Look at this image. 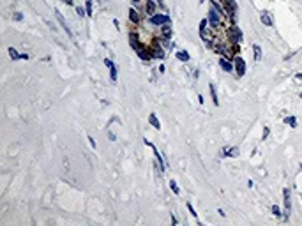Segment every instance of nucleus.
<instances>
[{
    "label": "nucleus",
    "mask_w": 302,
    "mask_h": 226,
    "mask_svg": "<svg viewBox=\"0 0 302 226\" xmlns=\"http://www.w3.org/2000/svg\"><path fill=\"white\" fill-rule=\"evenodd\" d=\"M187 210L191 212V215H194V217H196V212H194V209H193V205H191V203H187Z\"/></svg>",
    "instance_id": "27"
},
{
    "label": "nucleus",
    "mask_w": 302,
    "mask_h": 226,
    "mask_svg": "<svg viewBox=\"0 0 302 226\" xmlns=\"http://www.w3.org/2000/svg\"><path fill=\"white\" fill-rule=\"evenodd\" d=\"M207 20H209V23L212 25V27H217V25L221 23V14H219L217 11H216V9H212V7H210V11H209V18H207Z\"/></svg>",
    "instance_id": "5"
},
{
    "label": "nucleus",
    "mask_w": 302,
    "mask_h": 226,
    "mask_svg": "<svg viewBox=\"0 0 302 226\" xmlns=\"http://www.w3.org/2000/svg\"><path fill=\"white\" fill-rule=\"evenodd\" d=\"M147 12L150 16L156 14V0H147Z\"/></svg>",
    "instance_id": "16"
},
{
    "label": "nucleus",
    "mask_w": 302,
    "mask_h": 226,
    "mask_svg": "<svg viewBox=\"0 0 302 226\" xmlns=\"http://www.w3.org/2000/svg\"><path fill=\"white\" fill-rule=\"evenodd\" d=\"M148 122H150V126H154L156 129H161V124H159V120H157V117H156L154 113L148 117Z\"/></svg>",
    "instance_id": "17"
},
{
    "label": "nucleus",
    "mask_w": 302,
    "mask_h": 226,
    "mask_svg": "<svg viewBox=\"0 0 302 226\" xmlns=\"http://www.w3.org/2000/svg\"><path fill=\"white\" fill-rule=\"evenodd\" d=\"M210 7H212V9H216V11L219 12L221 16H223V14H225V9H223V7H221L219 4H217V2H216V0H210Z\"/></svg>",
    "instance_id": "18"
},
{
    "label": "nucleus",
    "mask_w": 302,
    "mask_h": 226,
    "mask_svg": "<svg viewBox=\"0 0 302 226\" xmlns=\"http://www.w3.org/2000/svg\"><path fill=\"white\" fill-rule=\"evenodd\" d=\"M110 78L113 80V81H117V67L115 66L110 67Z\"/></svg>",
    "instance_id": "24"
},
{
    "label": "nucleus",
    "mask_w": 302,
    "mask_h": 226,
    "mask_svg": "<svg viewBox=\"0 0 302 226\" xmlns=\"http://www.w3.org/2000/svg\"><path fill=\"white\" fill-rule=\"evenodd\" d=\"M85 7H87V16H90V14H92V2L87 0V2H85Z\"/></svg>",
    "instance_id": "25"
},
{
    "label": "nucleus",
    "mask_w": 302,
    "mask_h": 226,
    "mask_svg": "<svg viewBox=\"0 0 302 226\" xmlns=\"http://www.w3.org/2000/svg\"><path fill=\"white\" fill-rule=\"evenodd\" d=\"M150 23H154V25H165V23H170V16L168 14H152L150 16Z\"/></svg>",
    "instance_id": "3"
},
{
    "label": "nucleus",
    "mask_w": 302,
    "mask_h": 226,
    "mask_svg": "<svg viewBox=\"0 0 302 226\" xmlns=\"http://www.w3.org/2000/svg\"><path fill=\"white\" fill-rule=\"evenodd\" d=\"M9 55H11L12 60H18V58H21V55H20V53L14 50V48H9Z\"/></svg>",
    "instance_id": "22"
},
{
    "label": "nucleus",
    "mask_w": 302,
    "mask_h": 226,
    "mask_svg": "<svg viewBox=\"0 0 302 226\" xmlns=\"http://www.w3.org/2000/svg\"><path fill=\"white\" fill-rule=\"evenodd\" d=\"M285 122H286V124H288L290 127H297V118H295V117H286Z\"/></svg>",
    "instance_id": "21"
},
{
    "label": "nucleus",
    "mask_w": 302,
    "mask_h": 226,
    "mask_svg": "<svg viewBox=\"0 0 302 226\" xmlns=\"http://www.w3.org/2000/svg\"><path fill=\"white\" fill-rule=\"evenodd\" d=\"M138 2H142V0H132V4H138Z\"/></svg>",
    "instance_id": "34"
},
{
    "label": "nucleus",
    "mask_w": 302,
    "mask_h": 226,
    "mask_svg": "<svg viewBox=\"0 0 302 226\" xmlns=\"http://www.w3.org/2000/svg\"><path fill=\"white\" fill-rule=\"evenodd\" d=\"M129 20H131L134 25H138V23H140V20H142V18H140V14L136 12V9H129Z\"/></svg>",
    "instance_id": "11"
},
{
    "label": "nucleus",
    "mask_w": 302,
    "mask_h": 226,
    "mask_svg": "<svg viewBox=\"0 0 302 226\" xmlns=\"http://www.w3.org/2000/svg\"><path fill=\"white\" fill-rule=\"evenodd\" d=\"M76 12H78V14H80V16H85V14H87V12H85V9H83V7H78V9H76Z\"/></svg>",
    "instance_id": "29"
},
{
    "label": "nucleus",
    "mask_w": 302,
    "mask_h": 226,
    "mask_svg": "<svg viewBox=\"0 0 302 226\" xmlns=\"http://www.w3.org/2000/svg\"><path fill=\"white\" fill-rule=\"evenodd\" d=\"M202 2H203V0H202Z\"/></svg>",
    "instance_id": "35"
},
{
    "label": "nucleus",
    "mask_w": 302,
    "mask_h": 226,
    "mask_svg": "<svg viewBox=\"0 0 302 226\" xmlns=\"http://www.w3.org/2000/svg\"><path fill=\"white\" fill-rule=\"evenodd\" d=\"M221 154H226L228 157H233V155L237 154V149H223V152Z\"/></svg>",
    "instance_id": "23"
},
{
    "label": "nucleus",
    "mask_w": 302,
    "mask_h": 226,
    "mask_svg": "<svg viewBox=\"0 0 302 226\" xmlns=\"http://www.w3.org/2000/svg\"><path fill=\"white\" fill-rule=\"evenodd\" d=\"M64 2H66L67 6H72V0H64Z\"/></svg>",
    "instance_id": "33"
},
{
    "label": "nucleus",
    "mask_w": 302,
    "mask_h": 226,
    "mask_svg": "<svg viewBox=\"0 0 302 226\" xmlns=\"http://www.w3.org/2000/svg\"><path fill=\"white\" fill-rule=\"evenodd\" d=\"M210 95H212L214 104L217 106V104H219V99H217V90H216V85H214V83H210Z\"/></svg>",
    "instance_id": "15"
},
{
    "label": "nucleus",
    "mask_w": 302,
    "mask_h": 226,
    "mask_svg": "<svg viewBox=\"0 0 302 226\" xmlns=\"http://www.w3.org/2000/svg\"><path fill=\"white\" fill-rule=\"evenodd\" d=\"M14 20L21 21V20H23V14H21V12H16V14H14Z\"/></svg>",
    "instance_id": "30"
},
{
    "label": "nucleus",
    "mask_w": 302,
    "mask_h": 226,
    "mask_svg": "<svg viewBox=\"0 0 302 226\" xmlns=\"http://www.w3.org/2000/svg\"><path fill=\"white\" fill-rule=\"evenodd\" d=\"M136 53H138V57H140L142 60H150V58H152V51L147 50V48H140Z\"/></svg>",
    "instance_id": "8"
},
{
    "label": "nucleus",
    "mask_w": 302,
    "mask_h": 226,
    "mask_svg": "<svg viewBox=\"0 0 302 226\" xmlns=\"http://www.w3.org/2000/svg\"><path fill=\"white\" fill-rule=\"evenodd\" d=\"M272 212H274L276 215H281V210H279V207H277V205H274V207H272Z\"/></svg>",
    "instance_id": "28"
},
{
    "label": "nucleus",
    "mask_w": 302,
    "mask_h": 226,
    "mask_svg": "<svg viewBox=\"0 0 302 226\" xmlns=\"http://www.w3.org/2000/svg\"><path fill=\"white\" fill-rule=\"evenodd\" d=\"M219 66L223 67V71H226V72H231V71H233V66H231L230 62H226L225 58H221V60H219Z\"/></svg>",
    "instance_id": "14"
},
{
    "label": "nucleus",
    "mask_w": 302,
    "mask_h": 226,
    "mask_svg": "<svg viewBox=\"0 0 302 226\" xmlns=\"http://www.w3.org/2000/svg\"><path fill=\"white\" fill-rule=\"evenodd\" d=\"M235 72L239 76H244L246 74V62L240 57H235Z\"/></svg>",
    "instance_id": "6"
},
{
    "label": "nucleus",
    "mask_w": 302,
    "mask_h": 226,
    "mask_svg": "<svg viewBox=\"0 0 302 226\" xmlns=\"http://www.w3.org/2000/svg\"><path fill=\"white\" fill-rule=\"evenodd\" d=\"M55 16H57V20H58V23L62 25V28H66V32H67V35L72 39V32H71V28L67 27V23H66V20H64V16H62L60 12L58 11H55Z\"/></svg>",
    "instance_id": "7"
},
{
    "label": "nucleus",
    "mask_w": 302,
    "mask_h": 226,
    "mask_svg": "<svg viewBox=\"0 0 302 226\" xmlns=\"http://www.w3.org/2000/svg\"><path fill=\"white\" fill-rule=\"evenodd\" d=\"M129 41H131V46L134 48V50H140L142 46H140V39H138V34H134V32H131L129 34Z\"/></svg>",
    "instance_id": "9"
},
{
    "label": "nucleus",
    "mask_w": 302,
    "mask_h": 226,
    "mask_svg": "<svg viewBox=\"0 0 302 226\" xmlns=\"http://www.w3.org/2000/svg\"><path fill=\"white\" fill-rule=\"evenodd\" d=\"M260 20H262V23H263L265 27H272V18H270V14L267 11H263L260 14Z\"/></svg>",
    "instance_id": "10"
},
{
    "label": "nucleus",
    "mask_w": 302,
    "mask_h": 226,
    "mask_svg": "<svg viewBox=\"0 0 302 226\" xmlns=\"http://www.w3.org/2000/svg\"><path fill=\"white\" fill-rule=\"evenodd\" d=\"M161 34H163V37L165 39H170L171 37V28L168 23H165V25H161Z\"/></svg>",
    "instance_id": "12"
},
{
    "label": "nucleus",
    "mask_w": 302,
    "mask_h": 226,
    "mask_svg": "<svg viewBox=\"0 0 302 226\" xmlns=\"http://www.w3.org/2000/svg\"><path fill=\"white\" fill-rule=\"evenodd\" d=\"M88 141H90V145H92V149H95V141H94V138H88Z\"/></svg>",
    "instance_id": "32"
},
{
    "label": "nucleus",
    "mask_w": 302,
    "mask_h": 226,
    "mask_svg": "<svg viewBox=\"0 0 302 226\" xmlns=\"http://www.w3.org/2000/svg\"><path fill=\"white\" fill-rule=\"evenodd\" d=\"M170 187H171V191H173L175 194L180 193V191H179V187H177V182H175V180H171V182H170Z\"/></svg>",
    "instance_id": "26"
},
{
    "label": "nucleus",
    "mask_w": 302,
    "mask_h": 226,
    "mask_svg": "<svg viewBox=\"0 0 302 226\" xmlns=\"http://www.w3.org/2000/svg\"><path fill=\"white\" fill-rule=\"evenodd\" d=\"M253 55H254V60H260L262 58V48H260L258 44L253 46Z\"/></svg>",
    "instance_id": "19"
},
{
    "label": "nucleus",
    "mask_w": 302,
    "mask_h": 226,
    "mask_svg": "<svg viewBox=\"0 0 302 226\" xmlns=\"http://www.w3.org/2000/svg\"><path fill=\"white\" fill-rule=\"evenodd\" d=\"M177 58L180 62H187L189 60V53L187 51H177Z\"/></svg>",
    "instance_id": "20"
},
{
    "label": "nucleus",
    "mask_w": 302,
    "mask_h": 226,
    "mask_svg": "<svg viewBox=\"0 0 302 226\" xmlns=\"http://www.w3.org/2000/svg\"><path fill=\"white\" fill-rule=\"evenodd\" d=\"M150 51H152V58H159V60L165 58V50H163V46L159 44V41H154Z\"/></svg>",
    "instance_id": "2"
},
{
    "label": "nucleus",
    "mask_w": 302,
    "mask_h": 226,
    "mask_svg": "<svg viewBox=\"0 0 302 226\" xmlns=\"http://www.w3.org/2000/svg\"><path fill=\"white\" fill-rule=\"evenodd\" d=\"M105 66H106V67H111L113 64H111V60H110V58H106V60H105Z\"/></svg>",
    "instance_id": "31"
},
{
    "label": "nucleus",
    "mask_w": 302,
    "mask_h": 226,
    "mask_svg": "<svg viewBox=\"0 0 302 226\" xmlns=\"http://www.w3.org/2000/svg\"><path fill=\"white\" fill-rule=\"evenodd\" d=\"M283 194H285V207H286V212H290V209H291L290 191H288V189H285V191H283Z\"/></svg>",
    "instance_id": "13"
},
{
    "label": "nucleus",
    "mask_w": 302,
    "mask_h": 226,
    "mask_svg": "<svg viewBox=\"0 0 302 226\" xmlns=\"http://www.w3.org/2000/svg\"><path fill=\"white\" fill-rule=\"evenodd\" d=\"M228 39H230V43H231V44H239V43H242V32H240V28L235 27V25L228 28Z\"/></svg>",
    "instance_id": "1"
},
{
    "label": "nucleus",
    "mask_w": 302,
    "mask_h": 226,
    "mask_svg": "<svg viewBox=\"0 0 302 226\" xmlns=\"http://www.w3.org/2000/svg\"><path fill=\"white\" fill-rule=\"evenodd\" d=\"M221 2H223V6H225L226 14L235 16V12H237V2L235 0H221Z\"/></svg>",
    "instance_id": "4"
}]
</instances>
